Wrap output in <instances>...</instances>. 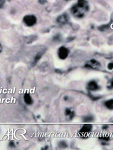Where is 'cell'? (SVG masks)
Listing matches in <instances>:
<instances>
[{
    "instance_id": "obj_2",
    "label": "cell",
    "mask_w": 113,
    "mask_h": 150,
    "mask_svg": "<svg viewBox=\"0 0 113 150\" xmlns=\"http://www.w3.org/2000/svg\"><path fill=\"white\" fill-rule=\"evenodd\" d=\"M92 126L91 124H90L88 123H86L82 127V128L81 129L79 132H78V134H79V136L81 138H86L89 136L90 133H91L92 131Z\"/></svg>"
},
{
    "instance_id": "obj_14",
    "label": "cell",
    "mask_w": 113,
    "mask_h": 150,
    "mask_svg": "<svg viewBox=\"0 0 113 150\" xmlns=\"http://www.w3.org/2000/svg\"><path fill=\"white\" fill-rule=\"evenodd\" d=\"M92 120H93V117L88 116V117H86L85 118V120H84V122H85V123H90V122H92Z\"/></svg>"
},
{
    "instance_id": "obj_1",
    "label": "cell",
    "mask_w": 113,
    "mask_h": 150,
    "mask_svg": "<svg viewBox=\"0 0 113 150\" xmlns=\"http://www.w3.org/2000/svg\"><path fill=\"white\" fill-rule=\"evenodd\" d=\"M89 4L86 0H77L76 4L71 8V13L78 18H82L89 11Z\"/></svg>"
},
{
    "instance_id": "obj_10",
    "label": "cell",
    "mask_w": 113,
    "mask_h": 150,
    "mask_svg": "<svg viewBox=\"0 0 113 150\" xmlns=\"http://www.w3.org/2000/svg\"><path fill=\"white\" fill-rule=\"evenodd\" d=\"M105 107L109 110H113V99H109L105 102Z\"/></svg>"
},
{
    "instance_id": "obj_18",
    "label": "cell",
    "mask_w": 113,
    "mask_h": 150,
    "mask_svg": "<svg viewBox=\"0 0 113 150\" xmlns=\"http://www.w3.org/2000/svg\"><path fill=\"white\" fill-rule=\"evenodd\" d=\"M9 147L10 148H15L16 146H15V143H14L13 141H11L9 142Z\"/></svg>"
},
{
    "instance_id": "obj_6",
    "label": "cell",
    "mask_w": 113,
    "mask_h": 150,
    "mask_svg": "<svg viewBox=\"0 0 113 150\" xmlns=\"http://www.w3.org/2000/svg\"><path fill=\"white\" fill-rule=\"evenodd\" d=\"M86 88H87V89L89 91H94L98 90V89H100V86L98 84V83L94 81V80H92V81L88 83Z\"/></svg>"
},
{
    "instance_id": "obj_5",
    "label": "cell",
    "mask_w": 113,
    "mask_h": 150,
    "mask_svg": "<svg viewBox=\"0 0 113 150\" xmlns=\"http://www.w3.org/2000/svg\"><path fill=\"white\" fill-rule=\"evenodd\" d=\"M101 64L99 62L95 59H91L86 63L85 65V67L91 69H98L100 67Z\"/></svg>"
},
{
    "instance_id": "obj_7",
    "label": "cell",
    "mask_w": 113,
    "mask_h": 150,
    "mask_svg": "<svg viewBox=\"0 0 113 150\" xmlns=\"http://www.w3.org/2000/svg\"><path fill=\"white\" fill-rule=\"evenodd\" d=\"M68 14H66V13L62 14L61 15H60L58 18H57V22L58 24H59L60 25H64L66 24L68 22Z\"/></svg>"
},
{
    "instance_id": "obj_15",
    "label": "cell",
    "mask_w": 113,
    "mask_h": 150,
    "mask_svg": "<svg viewBox=\"0 0 113 150\" xmlns=\"http://www.w3.org/2000/svg\"><path fill=\"white\" fill-rule=\"evenodd\" d=\"M109 24L108 25H101V26H100V28H99V30H100V31H105V30H106L107 29H108V28H109Z\"/></svg>"
},
{
    "instance_id": "obj_9",
    "label": "cell",
    "mask_w": 113,
    "mask_h": 150,
    "mask_svg": "<svg viewBox=\"0 0 113 150\" xmlns=\"http://www.w3.org/2000/svg\"><path fill=\"white\" fill-rule=\"evenodd\" d=\"M65 115L66 116L68 117L69 120H72L73 119V117L74 116V112L73 110L68 108L65 110Z\"/></svg>"
},
{
    "instance_id": "obj_23",
    "label": "cell",
    "mask_w": 113,
    "mask_h": 150,
    "mask_svg": "<svg viewBox=\"0 0 113 150\" xmlns=\"http://www.w3.org/2000/svg\"><path fill=\"white\" fill-rule=\"evenodd\" d=\"M111 19H112V21H113V13H112V16H111Z\"/></svg>"
},
{
    "instance_id": "obj_13",
    "label": "cell",
    "mask_w": 113,
    "mask_h": 150,
    "mask_svg": "<svg viewBox=\"0 0 113 150\" xmlns=\"http://www.w3.org/2000/svg\"><path fill=\"white\" fill-rule=\"evenodd\" d=\"M99 138H100V140H103V141H108L109 140V137L106 134L101 135V136H100L99 137Z\"/></svg>"
},
{
    "instance_id": "obj_16",
    "label": "cell",
    "mask_w": 113,
    "mask_h": 150,
    "mask_svg": "<svg viewBox=\"0 0 113 150\" xmlns=\"http://www.w3.org/2000/svg\"><path fill=\"white\" fill-rule=\"evenodd\" d=\"M5 2H6V0H0V8L4 7L5 4Z\"/></svg>"
},
{
    "instance_id": "obj_8",
    "label": "cell",
    "mask_w": 113,
    "mask_h": 150,
    "mask_svg": "<svg viewBox=\"0 0 113 150\" xmlns=\"http://www.w3.org/2000/svg\"><path fill=\"white\" fill-rule=\"evenodd\" d=\"M24 99L25 103L28 105H31L33 103V99H32L31 95L29 93H25L24 94Z\"/></svg>"
},
{
    "instance_id": "obj_4",
    "label": "cell",
    "mask_w": 113,
    "mask_h": 150,
    "mask_svg": "<svg viewBox=\"0 0 113 150\" xmlns=\"http://www.w3.org/2000/svg\"><path fill=\"white\" fill-rule=\"evenodd\" d=\"M69 53V51L67 48L65 47H61L59 48L58 50V56H59L60 59H65L67 58Z\"/></svg>"
},
{
    "instance_id": "obj_12",
    "label": "cell",
    "mask_w": 113,
    "mask_h": 150,
    "mask_svg": "<svg viewBox=\"0 0 113 150\" xmlns=\"http://www.w3.org/2000/svg\"><path fill=\"white\" fill-rule=\"evenodd\" d=\"M59 147L60 148H67V144L65 141H60L59 143Z\"/></svg>"
},
{
    "instance_id": "obj_20",
    "label": "cell",
    "mask_w": 113,
    "mask_h": 150,
    "mask_svg": "<svg viewBox=\"0 0 113 150\" xmlns=\"http://www.w3.org/2000/svg\"><path fill=\"white\" fill-rule=\"evenodd\" d=\"M38 1H39V4L41 5H44L46 2H47V0H38Z\"/></svg>"
},
{
    "instance_id": "obj_21",
    "label": "cell",
    "mask_w": 113,
    "mask_h": 150,
    "mask_svg": "<svg viewBox=\"0 0 113 150\" xmlns=\"http://www.w3.org/2000/svg\"><path fill=\"white\" fill-rule=\"evenodd\" d=\"M2 50H3V47H2V45L1 44V42H0V53L1 52Z\"/></svg>"
},
{
    "instance_id": "obj_17",
    "label": "cell",
    "mask_w": 113,
    "mask_h": 150,
    "mask_svg": "<svg viewBox=\"0 0 113 150\" xmlns=\"http://www.w3.org/2000/svg\"><path fill=\"white\" fill-rule=\"evenodd\" d=\"M107 68H108L109 70H112V69H113V62L109 63L108 64V66H107Z\"/></svg>"
},
{
    "instance_id": "obj_22",
    "label": "cell",
    "mask_w": 113,
    "mask_h": 150,
    "mask_svg": "<svg viewBox=\"0 0 113 150\" xmlns=\"http://www.w3.org/2000/svg\"><path fill=\"white\" fill-rule=\"evenodd\" d=\"M107 127H108V126L107 125H104L103 126V129H107Z\"/></svg>"
},
{
    "instance_id": "obj_19",
    "label": "cell",
    "mask_w": 113,
    "mask_h": 150,
    "mask_svg": "<svg viewBox=\"0 0 113 150\" xmlns=\"http://www.w3.org/2000/svg\"><path fill=\"white\" fill-rule=\"evenodd\" d=\"M107 88L109 89H112L113 88V80H112L111 82H110V84L107 86Z\"/></svg>"
},
{
    "instance_id": "obj_3",
    "label": "cell",
    "mask_w": 113,
    "mask_h": 150,
    "mask_svg": "<svg viewBox=\"0 0 113 150\" xmlns=\"http://www.w3.org/2000/svg\"><path fill=\"white\" fill-rule=\"evenodd\" d=\"M23 22L27 26L31 27L36 24L37 18L35 16L33 15V14H28V15H26L24 17Z\"/></svg>"
},
{
    "instance_id": "obj_11",
    "label": "cell",
    "mask_w": 113,
    "mask_h": 150,
    "mask_svg": "<svg viewBox=\"0 0 113 150\" xmlns=\"http://www.w3.org/2000/svg\"><path fill=\"white\" fill-rule=\"evenodd\" d=\"M42 54L41 53H39L36 55V56H35V57H34V61H33V64H35V63H36L38 62L39 61L40 59L42 57Z\"/></svg>"
}]
</instances>
